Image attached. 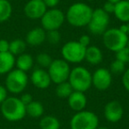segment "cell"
<instances>
[{
  "label": "cell",
  "mask_w": 129,
  "mask_h": 129,
  "mask_svg": "<svg viewBox=\"0 0 129 129\" xmlns=\"http://www.w3.org/2000/svg\"><path fill=\"white\" fill-rule=\"evenodd\" d=\"M20 101L24 104V105H27L28 104H30L31 102L33 101V96L28 93H26V94H23V95L20 96Z\"/></svg>",
  "instance_id": "obj_33"
},
{
  "label": "cell",
  "mask_w": 129,
  "mask_h": 129,
  "mask_svg": "<svg viewBox=\"0 0 129 129\" xmlns=\"http://www.w3.org/2000/svg\"><path fill=\"white\" fill-rule=\"evenodd\" d=\"M128 37L120 28H109L103 34V42L108 50L117 52L127 46Z\"/></svg>",
  "instance_id": "obj_4"
},
{
  "label": "cell",
  "mask_w": 129,
  "mask_h": 129,
  "mask_svg": "<svg viewBox=\"0 0 129 129\" xmlns=\"http://www.w3.org/2000/svg\"><path fill=\"white\" fill-rule=\"evenodd\" d=\"M46 39L50 44H57L61 39V35L57 30L47 31L46 33Z\"/></svg>",
  "instance_id": "obj_28"
},
{
  "label": "cell",
  "mask_w": 129,
  "mask_h": 129,
  "mask_svg": "<svg viewBox=\"0 0 129 129\" xmlns=\"http://www.w3.org/2000/svg\"><path fill=\"white\" fill-rule=\"evenodd\" d=\"M46 40V32L43 27H35L27 34L26 43L31 46L41 45Z\"/></svg>",
  "instance_id": "obj_16"
},
{
  "label": "cell",
  "mask_w": 129,
  "mask_h": 129,
  "mask_svg": "<svg viewBox=\"0 0 129 129\" xmlns=\"http://www.w3.org/2000/svg\"><path fill=\"white\" fill-rule=\"evenodd\" d=\"M60 0H43V3L45 4L46 7L54 8L55 6H57Z\"/></svg>",
  "instance_id": "obj_36"
},
{
  "label": "cell",
  "mask_w": 129,
  "mask_h": 129,
  "mask_svg": "<svg viewBox=\"0 0 129 129\" xmlns=\"http://www.w3.org/2000/svg\"><path fill=\"white\" fill-rule=\"evenodd\" d=\"M28 82V78L26 74L19 69L12 70L7 74L6 79V88L7 91L13 94H20L26 88Z\"/></svg>",
  "instance_id": "obj_6"
},
{
  "label": "cell",
  "mask_w": 129,
  "mask_h": 129,
  "mask_svg": "<svg viewBox=\"0 0 129 129\" xmlns=\"http://www.w3.org/2000/svg\"><path fill=\"white\" fill-rule=\"evenodd\" d=\"M122 83L125 88L129 91V68L126 71H125L123 74V79H122Z\"/></svg>",
  "instance_id": "obj_32"
},
{
  "label": "cell",
  "mask_w": 129,
  "mask_h": 129,
  "mask_svg": "<svg viewBox=\"0 0 129 129\" xmlns=\"http://www.w3.org/2000/svg\"><path fill=\"white\" fill-rule=\"evenodd\" d=\"M123 107L118 101H111L104 107V117L111 123L118 122L123 117Z\"/></svg>",
  "instance_id": "obj_13"
},
{
  "label": "cell",
  "mask_w": 129,
  "mask_h": 129,
  "mask_svg": "<svg viewBox=\"0 0 129 129\" xmlns=\"http://www.w3.org/2000/svg\"><path fill=\"white\" fill-rule=\"evenodd\" d=\"M96 129H109V128H107V127H106V126H100V127L98 126Z\"/></svg>",
  "instance_id": "obj_39"
},
{
  "label": "cell",
  "mask_w": 129,
  "mask_h": 129,
  "mask_svg": "<svg viewBox=\"0 0 129 129\" xmlns=\"http://www.w3.org/2000/svg\"><path fill=\"white\" fill-rule=\"evenodd\" d=\"M85 59L91 64H98L103 60V53L96 46H88L86 49Z\"/></svg>",
  "instance_id": "obj_19"
},
{
  "label": "cell",
  "mask_w": 129,
  "mask_h": 129,
  "mask_svg": "<svg viewBox=\"0 0 129 129\" xmlns=\"http://www.w3.org/2000/svg\"><path fill=\"white\" fill-rule=\"evenodd\" d=\"M93 10L89 6L84 3H75L68 8L67 20L70 25L81 27L88 26L91 19Z\"/></svg>",
  "instance_id": "obj_1"
},
{
  "label": "cell",
  "mask_w": 129,
  "mask_h": 129,
  "mask_svg": "<svg viewBox=\"0 0 129 129\" xmlns=\"http://www.w3.org/2000/svg\"><path fill=\"white\" fill-rule=\"evenodd\" d=\"M13 7L8 0H0V22H5L10 19Z\"/></svg>",
  "instance_id": "obj_23"
},
{
  "label": "cell",
  "mask_w": 129,
  "mask_h": 129,
  "mask_svg": "<svg viewBox=\"0 0 129 129\" xmlns=\"http://www.w3.org/2000/svg\"><path fill=\"white\" fill-rule=\"evenodd\" d=\"M127 47L129 48V37H128V42H127Z\"/></svg>",
  "instance_id": "obj_40"
},
{
  "label": "cell",
  "mask_w": 129,
  "mask_h": 129,
  "mask_svg": "<svg viewBox=\"0 0 129 129\" xmlns=\"http://www.w3.org/2000/svg\"><path fill=\"white\" fill-rule=\"evenodd\" d=\"M126 1H128V2H129V0H126Z\"/></svg>",
  "instance_id": "obj_42"
},
{
  "label": "cell",
  "mask_w": 129,
  "mask_h": 129,
  "mask_svg": "<svg viewBox=\"0 0 129 129\" xmlns=\"http://www.w3.org/2000/svg\"><path fill=\"white\" fill-rule=\"evenodd\" d=\"M68 81L74 91L84 93L92 86V74L85 67H74L71 70Z\"/></svg>",
  "instance_id": "obj_3"
},
{
  "label": "cell",
  "mask_w": 129,
  "mask_h": 129,
  "mask_svg": "<svg viewBox=\"0 0 129 129\" xmlns=\"http://www.w3.org/2000/svg\"><path fill=\"white\" fill-rule=\"evenodd\" d=\"M6 98H7V89L6 87L0 85V104H2Z\"/></svg>",
  "instance_id": "obj_34"
},
{
  "label": "cell",
  "mask_w": 129,
  "mask_h": 129,
  "mask_svg": "<svg viewBox=\"0 0 129 129\" xmlns=\"http://www.w3.org/2000/svg\"><path fill=\"white\" fill-rule=\"evenodd\" d=\"M108 2H111V3H112V4H114V5H116V4H118V2H120L121 0H107Z\"/></svg>",
  "instance_id": "obj_37"
},
{
  "label": "cell",
  "mask_w": 129,
  "mask_h": 129,
  "mask_svg": "<svg viewBox=\"0 0 129 129\" xmlns=\"http://www.w3.org/2000/svg\"><path fill=\"white\" fill-rule=\"evenodd\" d=\"M89 1H92V0H89Z\"/></svg>",
  "instance_id": "obj_43"
},
{
  "label": "cell",
  "mask_w": 129,
  "mask_h": 129,
  "mask_svg": "<svg viewBox=\"0 0 129 129\" xmlns=\"http://www.w3.org/2000/svg\"><path fill=\"white\" fill-rule=\"evenodd\" d=\"M99 119L96 114L92 111H78L70 121L71 129H96Z\"/></svg>",
  "instance_id": "obj_5"
},
{
  "label": "cell",
  "mask_w": 129,
  "mask_h": 129,
  "mask_svg": "<svg viewBox=\"0 0 129 129\" xmlns=\"http://www.w3.org/2000/svg\"><path fill=\"white\" fill-rule=\"evenodd\" d=\"M26 50V42L21 39H15L10 42L9 52L14 55H20Z\"/></svg>",
  "instance_id": "obj_25"
},
{
  "label": "cell",
  "mask_w": 129,
  "mask_h": 129,
  "mask_svg": "<svg viewBox=\"0 0 129 129\" xmlns=\"http://www.w3.org/2000/svg\"><path fill=\"white\" fill-rule=\"evenodd\" d=\"M52 61V57L47 53H40L36 56V62L43 68H49Z\"/></svg>",
  "instance_id": "obj_26"
},
{
  "label": "cell",
  "mask_w": 129,
  "mask_h": 129,
  "mask_svg": "<svg viewBox=\"0 0 129 129\" xmlns=\"http://www.w3.org/2000/svg\"><path fill=\"white\" fill-rule=\"evenodd\" d=\"M15 64L17 66V69L23 71V72H27L32 68L34 60H33L31 55L27 53H22L19 55L17 60H15Z\"/></svg>",
  "instance_id": "obj_20"
},
{
  "label": "cell",
  "mask_w": 129,
  "mask_h": 129,
  "mask_svg": "<svg viewBox=\"0 0 129 129\" xmlns=\"http://www.w3.org/2000/svg\"><path fill=\"white\" fill-rule=\"evenodd\" d=\"M86 49L78 41H71L64 44L61 53L67 62L80 63L85 59Z\"/></svg>",
  "instance_id": "obj_9"
},
{
  "label": "cell",
  "mask_w": 129,
  "mask_h": 129,
  "mask_svg": "<svg viewBox=\"0 0 129 129\" xmlns=\"http://www.w3.org/2000/svg\"><path fill=\"white\" fill-rule=\"evenodd\" d=\"M1 112L9 121H18L27 115L26 106L18 97H7L1 104Z\"/></svg>",
  "instance_id": "obj_2"
},
{
  "label": "cell",
  "mask_w": 129,
  "mask_h": 129,
  "mask_svg": "<svg viewBox=\"0 0 129 129\" xmlns=\"http://www.w3.org/2000/svg\"><path fill=\"white\" fill-rule=\"evenodd\" d=\"M70 72L71 69L68 62H67L64 59H55L52 61L48 68L50 80L56 84L67 81L69 78Z\"/></svg>",
  "instance_id": "obj_8"
},
{
  "label": "cell",
  "mask_w": 129,
  "mask_h": 129,
  "mask_svg": "<svg viewBox=\"0 0 129 129\" xmlns=\"http://www.w3.org/2000/svg\"><path fill=\"white\" fill-rule=\"evenodd\" d=\"M10 48V42L7 40H0V52H8Z\"/></svg>",
  "instance_id": "obj_31"
},
{
  "label": "cell",
  "mask_w": 129,
  "mask_h": 129,
  "mask_svg": "<svg viewBox=\"0 0 129 129\" xmlns=\"http://www.w3.org/2000/svg\"><path fill=\"white\" fill-rule=\"evenodd\" d=\"M31 81L36 88H41V89L49 88V86L51 83V80L49 75L48 71H45L43 68L36 69L32 73Z\"/></svg>",
  "instance_id": "obj_14"
},
{
  "label": "cell",
  "mask_w": 129,
  "mask_h": 129,
  "mask_svg": "<svg viewBox=\"0 0 129 129\" xmlns=\"http://www.w3.org/2000/svg\"><path fill=\"white\" fill-rule=\"evenodd\" d=\"M15 64V57L12 53L0 52V74H6L11 72Z\"/></svg>",
  "instance_id": "obj_17"
},
{
  "label": "cell",
  "mask_w": 129,
  "mask_h": 129,
  "mask_svg": "<svg viewBox=\"0 0 129 129\" xmlns=\"http://www.w3.org/2000/svg\"><path fill=\"white\" fill-rule=\"evenodd\" d=\"M44 112L43 105L37 101H32L30 104L26 105V113L32 118H39Z\"/></svg>",
  "instance_id": "obj_21"
},
{
  "label": "cell",
  "mask_w": 129,
  "mask_h": 129,
  "mask_svg": "<svg viewBox=\"0 0 129 129\" xmlns=\"http://www.w3.org/2000/svg\"><path fill=\"white\" fill-rule=\"evenodd\" d=\"M39 125L41 129H59L60 123L56 117L45 116L41 119Z\"/></svg>",
  "instance_id": "obj_22"
},
{
  "label": "cell",
  "mask_w": 129,
  "mask_h": 129,
  "mask_svg": "<svg viewBox=\"0 0 129 129\" xmlns=\"http://www.w3.org/2000/svg\"><path fill=\"white\" fill-rule=\"evenodd\" d=\"M125 26H126V34L129 36V22H127V24Z\"/></svg>",
  "instance_id": "obj_38"
},
{
  "label": "cell",
  "mask_w": 129,
  "mask_h": 129,
  "mask_svg": "<svg viewBox=\"0 0 129 129\" xmlns=\"http://www.w3.org/2000/svg\"><path fill=\"white\" fill-rule=\"evenodd\" d=\"M57 85V86L56 88V95L58 97H61V98H67V97L68 98V96L74 91L71 84L67 81Z\"/></svg>",
  "instance_id": "obj_24"
},
{
  "label": "cell",
  "mask_w": 129,
  "mask_h": 129,
  "mask_svg": "<svg viewBox=\"0 0 129 129\" xmlns=\"http://www.w3.org/2000/svg\"><path fill=\"white\" fill-rule=\"evenodd\" d=\"M68 104L72 110L75 111H83L87 105V97L83 92L73 91L68 96Z\"/></svg>",
  "instance_id": "obj_15"
},
{
  "label": "cell",
  "mask_w": 129,
  "mask_h": 129,
  "mask_svg": "<svg viewBox=\"0 0 129 129\" xmlns=\"http://www.w3.org/2000/svg\"><path fill=\"white\" fill-rule=\"evenodd\" d=\"M125 72V64L119 60L115 59L111 64V74H121Z\"/></svg>",
  "instance_id": "obj_27"
},
{
  "label": "cell",
  "mask_w": 129,
  "mask_h": 129,
  "mask_svg": "<svg viewBox=\"0 0 129 129\" xmlns=\"http://www.w3.org/2000/svg\"><path fill=\"white\" fill-rule=\"evenodd\" d=\"M17 129H21V128H17Z\"/></svg>",
  "instance_id": "obj_41"
},
{
  "label": "cell",
  "mask_w": 129,
  "mask_h": 129,
  "mask_svg": "<svg viewBox=\"0 0 129 129\" xmlns=\"http://www.w3.org/2000/svg\"><path fill=\"white\" fill-rule=\"evenodd\" d=\"M102 9L104 10L106 13H108V14H110V13H114V10H115V5L107 1V2L104 5V7H103Z\"/></svg>",
  "instance_id": "obj_30"
},
{
  "label": "cell",
  "mask_w": 129,
  "mask_h": 129,
  "mask_svg": "<svg viewBox=\"0 0 129 129\" xmlns=\"http://www.w3.org/2000/svg\"><path fill=\"white\" fill-rule=\"evenodd\" d=\"M116 59L123 62L124 64L129 62V48L128 47H125V48L121 49L118 51L116 52Z\"/></svg>",
  "instance_id": "obj_29"
},
{
  "label": "cell",
  "mask_w": 129,
  "mask_h": 129,
  "mask_svg": "<svg viewBox=\"0 0 129 129\" xmlns=\"http://www.w3.org/2000/svg\"><path fill=\"white\" fill-rule=\"evenodd\" d=\"M78 42H79L82 46H84L85 48H87V47H88V45H89L90 38H89V36H86V35H83L82 36H81V38H80Z\"/></svg>",
  "instance_id": "obj_35"
},
{
  "label": "cell",
  "mask_w": 129,
  "mask_h": 129,
  "mask_svg": "<svg viewBox=\"0 0 129 129\" xmlns=\"http://www.w3.org/2000/svg\"><path fill=\"white\" fill-rule=\"evenodd\" d=\"M46 11L47 7L43 3V0H30L24 7L25 15L32 20L41 19Z\"/></svg>",
  "instance_id": "obj_12"
},
{
  "label": "cell",
  "mask_w": 129,
  "mask_h": 129,
  "mask_svg": "<svg viewBox=\"0 0 129 129\" xmlns=\"http://www.w3.org/2000/svg\"><path fill=\"white\" fill-rule=\"evenodd\" d=\"M110 23V16L102 8L93 10L91 19L88 24V29L92 35L100 36L108 29Z\"/></svg>",
  "instance_id": "obj_7"
},
{
  "label": "cell",
  "mask_w": 129,
  "mask_h": 129,
  "mask_svg": "<svg viewBox=\"0 0 129 129\" xmlns=\"http://www.w3.org/2000/svg\"><path fill=\"white\" fill-rule=\"evenodd\" d=\"M111 74L106 68H98L92 74V85L98 90H106L111 84Z\"/></svg>",
  "instance_id": "obj_11"
},
{
  "label": "cell",
  "mask_w": 129,
  "mask_h": 129,
  "mask_svg": "<svg viewBox=\"0 0 129 129\" xmlns=\"http://www.w3.org/2000/svg\"><path fill=\"white\" fill-rule=\"evenodd\" d=\"M114 15L122 22H129V2L126 0H121L115 5Z\"/></svg>",
  "instance_id": "obj_18"
},
{
  "label": "cell",
  "mask_w": 129,
  "mask_h": 129,
  "mask_svg": "<svg viewBox=\"0 0 129 129\" xmlns=\"http://www.w3.org/2000/svg\"><path fill=\"white\" fill-rule=\"evenodd\" d=\"M64 21V14L62 11L55 8L47 10L41 18L42 27L45 31L57 30Z\"/></svg>",
  "instance_id": "obj_10"
}]
</instances>
